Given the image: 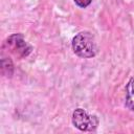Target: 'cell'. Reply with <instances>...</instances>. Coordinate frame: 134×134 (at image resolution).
I'll use <instances>...</instances> for the list:
<instances>
[{
  "mask_svg": "<svg viewBox=\"0 0 134 134\" xmlns=\"http://www.w3.org/2000/svg\"><path fill=\"white\" fill-rule=\"evenodd\" d=\"M72 49L76 55L85 59L93 58L97 52L95 40L88 31L79 32L72 39Z\"/></svg>",
  "mask_w": 134,
  "mask_h": 134,
  "instance_id": "cell-1",
  "label": "cell"
},
{
  "mask_svg": "<svg viewBox=\"0 0 134 134\" xmlns=\"http://www.w3.org/2000/svg\"><path fill=\"white\" fill-rule=\"evenodd\" d=\"M72 124L80 131H94L98 126V119L95 115H90L84 109L77 108L72 113Z\"/></svg>",
  "mask_w": 134,
  "mask_h": 134,
  "instance_id": "cell-2",
  "label": "cell"
},
{
  "mask_svg": "<svg viewBox=\"0 0 134 134\" xmlns=\"http://www.w3.org/2000/svg\"><path fill=\"white\" fill-rule=\"evenodd\" d=\"M3 47H7V50H9V52L19 58L27 57L32 49L31 46L23 39V36L21 34H15L8 37V39L4 42Z\"/></svg>",
  "mask_w": 134,
  "mask_h": 134,
  "instance_id": "cell-3",
  "label": "cell"
},
{
  "mask_svg": "<svg viewBox=\"0 0 134 134\" xmlns=\"http://www.w3.org/2000/svg\"><path fill=\"white\" fill-rule=\"evenodd\" d=\"M126 107L134 111V77H131L126 86Z\"/></svg>",
  "mask_w": 134,
  "mask_h": 134,
  "instance_id": "cell-4",
  "label": "cell"
},
{
  "mask_svg": "<svg viewBox=\"0 0 134 134\" xmlns=\"http://www.w3.org/2000/svg\"><path fill=\"white\" fill-rule=\"evenodd\" d=\"M1 69L3 74H5L6 76H10L13 74L14 71V65L13 62L9 58H3L1 59Z\"/></svg>",
  "mask_w": 134,
  "mask_h": 134,
  "instance_id": "cell-5",
  "label": "cell"
},
{
  "mask_svg": "<svg viewBox=\"0 0 134 134\" xmlns=\"http://www.w3.org/2000/svg\"><path fill=\"white\" fill-rule=\"evenodd\" d=\"M75 4L82 8H86L87 6L90 5V3L92 2V0H74Z\"/></svg>",
  "mask_w": 134,
  "mask_h": 134,
  "instance_id": "cell-6",
  "label": "cell"
}]
</instances>
